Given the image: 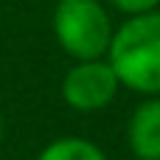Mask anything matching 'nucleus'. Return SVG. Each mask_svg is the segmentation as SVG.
<instances>
[{"label":"nucleus","mask_w":160,"mask_h":160,"mask_svg":"<svg viewBox=\"0 0 160 160\" xmlns=\"http://www.w3.org/2000/svg\"><path fill=\"white\" fill-rule=\"evenodd\" d=\"M121 90L115 70L104 59L73 62V68L62 79V98L76 112H101L107 110Z\"/></svg>","instance_id":"7ed1b4c3"},{"label":"nucleus","mask_w":160,"mask_h":160,"mask_svg":"<svg viewBox=\"0 0 160 160\" xmlns=\"http://www.w3.org/2000/svg\"><path fill=\"white\" fill-rule=\"evenodd\" d=\"M121 87L138 96H160V8L127 17L107 51Z\"/></svg>","instance_id":"f257e3e1"},{"label":"nucleus","mask_w":160,"mask_h":160,"mask_svg":"<svg viewBox=\"0 0 160 160\" xmlns=\"http://www.w3.org/2000/svg\"><path fill=\"white\" fill-rule=\"evenodd\" d=\"M51 28L73 62L104 59L115 31L101 0H59L53 6Z\"/></svg>","instance_id":"f03ea898"},{"label":"nucleus","mask_w":160,"mask_h":160,"mask_svg":"<svg viewBox=\"0 0 160 160\" xmlns=\"http://www.w3.org/2000/svg\"><path fill=\"white\" fill-rule=\"evenodd\" d=\"M37 160H107V155L87 138H76V135H65L51 141Z\"/></svg>","instance_id":"39448f33"},{"label":"nucleus","mask_w":160,"mask_h":160,"mask_svg":"<svg viewBox=\"0 0 160 160\" xmlns=\"http://www.w3.org/2000/svg\"><path fill=\"white\" fill-rule=\"evenodd\" d=\"M0 138H3V118H0Z\"/></svg>","instance_id":"0eeeda50"},{"label":"nucleus","mask_w":160,"mask_h":160,"mask_svg":"<svg viewBox=\"0 0 160 160\" xmlns=\"http://www.w3.org/2000/svg\"><path fill=\"white\" fill-rule=\"evenodd\" d=\"M127 143L135 160H160V96H146L132 110Z\"/></svg>","instance_id":"20e7f679"},{"label":"nucleus","mask_w":160,"mask_h":160,"mask_svg":"<svg viewBox=\"0 0 160 160\" xmlns=\"http://www.w3.org/2000/svg\"><path fill=\"white\" fill-rule=\"evenodd\" d=\"M110 6L127 17H135V14H146V11L160 8V0H110Z\"/></svg>","instance_id":"423d86ee"}]
</instances>
